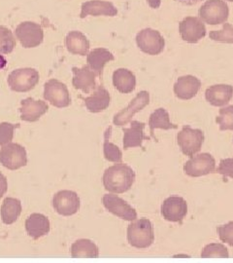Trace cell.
I'll return each instance as SVG.
<instances>
[{
	"mask_svg": "<svg viewBox=\"0 0 233 263\" xmlns=\"http://www.w3.org/2000/svg\"><path fill=\"white\" fill-rule=\"evenodd\" d=\"M7 189H8L7 179L2 173H0V198L5 195V193L7 192Z\"/></svg>",
	"mask_w": 233,
	"mask_h": 263,
	"instance_id": "38",
	"label": "cell"
},
{
	"mask_svg": "<svg viewBox=\"0 0 233 263\" xmlns=\"http://www.w3.org/2000/svg\"><path fill=\"white\" fill-rule=\"evenodd\" d=\"M184 171L186 176L199 178L216 171V160L210 153H200L186 161Z\"/></svg>",
	"mask_w": 233,
	"mask_h": 263,
	"instance_id": "9",
	"label": "cell"
},
{
	"mask_svg": "<svg viewBox=\"0 0 233 263\" xmlns=\"http://www.w3.org/2000/svg\"><path fill=\"white\" fill-rule=\"evenodd\" d=\"M66 45L68 52L73 55L86 56L90 50V41L81 31H70L66 37Z\"/></svg>",
	"mask_w": 233,
	"mask_h": 263,
	"instance_id": "26",
	"label": "cell"
},
{
	"mask_svg": "<svg viewBox=\"0 0 233 263\" xmlns=\"http://www.w3.org/2000/svg\"><path fill=\"white\" fill-rule=\"evenodd\" d=\"M227 1H230V2H233V0H227Z\"/></svg>",
	"mask_w": 233,
	"mask_h": 263,
	"instance_id": "41",
	"label": "cell"
},
{
	"mask_svg": "<svg viewBox=\"0 0 233 263\" xmlns=\"http://www.w3.org/2000/svg\"><path fill=\"white\" fill-rule=\"evenodd\" d=\"M22 214V203L16 198H6L0 209L1 219L4 224H13Z\"/></svg>",
	"mask_w": 233,
	"mask_h": 263,
	"instance_id": "27",
	"label": "cell"
},
{
	"mask_svg": "<svg viewBox=\"0 0 233 263\" xmlns=\"http://www.w3.org/2000/svg\"><path fill=\"white\" fill-rule=\"evenodd\" d=\"M103 206L113 215L121 219L133 221L137 218V213L134 208L121 197L114 194H105L102 198Z\"/></svg>",
	"mask_w": 233,
	"mask_h": 263,
	"instance_id": "11",
	"label": "cell"
},
{
	"mask_svg": "<svg viewBox=\"0 0 233 263\" xmlns=\"http://www.w3.org/2000/svg\"><path fill=\"white\" fill-rule=\"evenodd\" d=\"M179 31L182 39L190 44L197 43L206 35L204 23L196 17H186L183 20L179 25Z\"/></svg>",
	"mask_w": 233,
	"mask_h": 263,
	"instance_id": "14",
	"label": "cell"
},
{
	"mask_svg": "<svg viewBox=\"0 0 233 263\" xmlns=\"http://www.w3.org/2000/svg\"><path fill=\"white\" fill-rule=\"evenodd\" d=\"M232 97L231 85H213L205 91L206 101L213 106H224L231 101Z\"/></svg>",
	"mask_w": 233,
	"mask_h": 263,
	"instance_id": "20",
	"label": "cell"
},
{
	"mask_svg": "<svg viewBox=\"0 0 233 263\" xmlns=\"http://www.w3.org/2000/svg\"><path fill=\"white\" fill-rule=\"evenodd\" d=\"M177 141L183 154L193 157L201 151L204 142V133L200 129H193L186 125L178 133Z\"/></svg>",
	"mask_w": 233,
	"mask_h": 263,
	"instance_id": "5",
	"label": "cell"
},
{
	"mask_svg": "<svg viewBox=\"0 0 233 263\" xmlns=\"http://www.w3.org/2000/svg\"><path fill=\"white\" fill-rule=\"evenodd\" d=\"M136 43L142 52L151 56L159 55L165 46V41L159 31L150 28L137 33Z\"/></svg>",
	"mask_w": 233,
	"mask_h": 263,
	"instance_id": "7",
	"label": "cell"
},
{
	"mask_svg": "<svg viewBox=\"0 0 233 263\" xmlns=\"http://www.w3.org/2000/svg\"><path fill=\"white\" fill-rule=\"evenodd\" d=\"M216 173L221 174L224 178V181H226L227 178H231L233 179V158L221 160L218 169L216 170Z\"/></svg>",
	"mask_w": 233,
	"mask_h": 263,
	"instance_id": "37",
	"label": "cell"
},
{
	"mask_svg": "<svg viewBox=\"0 0 233 263\" xmlns=\"http://www.w3.org/2000/svg\"><path fill=\"white\" fill-rule=\"evenodd\" d=\"M160 211L165 220L182 223L187 214V204L184 198L171 196L163 201Z\"/></svg>",
	"mask_w": 233,
	"mask_h": 263,
	"instance_id": "13",
	"label": "cell"
},
{
	"mask_svg": "<svg viewBox=\"0 0 233 263\" xmlns=\"http://www.w3.org/2000/svg\"><path fill=\"white\" fill-rule=\"evenodd\" d=\"M128 241L137 249H147L155 241L154 226L148 218H140L128 227Z\"/></svg>",
	"mask_w": 233,
	"mask_h": 263,
	"instance_id": "2",
	"label": "cell"
},
{
	"mask_svg": "<svg viewBox=\"0 0 233 263\" xmlns=\"http://www.w3.org/2000/svg\"><path fill=\"white\" fill-rule=\"evenodd\" d=\"M111 131H112V127H109L104 135V138H105L104 144H103L104 157L109 162L121 163V159H122V153H121V149L116 144L109 141V138L111 136Z\"/></svg>",
	"mask_w": 233,
	"mask_h": 263,
	"instance_id": "30",
	"label": "cell"
},
{
	"mask_svg": "<svg viewBox=\"0 0 233 263\" xmlns=\"http://www.w3.org/2000/svg\"><path fill=\"white\" fill-rule=\"evenodd\" d=\"M87 60H88V66H90L91 69H93L97 76L101 79L104 66L107 63L114 61L115 57L107 49L96 48L88 54Z\"/></svg>",
	"mask_w": 233,
	"mask_h": 263,
	"instance_id": "24",
	"label": "cell"
},
{
	"mask_svg": "<svg viewBox=\"0 0 233 263\" xmlns=\"http://www.w3.org/2000/svg\"><path fill=\"white\" fill-rule=\"evenodd\" d=\"M216 122L220 125L221 131H233V105L221 108L219 116L216 118Z\"/></svg>",
	"mask_w": 233,
	"mask_h": 263,
	"instance_id": "32",
	"label": "cell"
},
{
	"mask_svg": "<svg viewBox=\"0 0 233 263\" xmlns=\"http://www.w3.org/2000/svg\"><path fill=\"white\" fill-rule=\"evenodd\" d=\"M118 14V10L114 4L109 1L103 0H90L84 2L81 6L80 18L84 19L87 16H109L115 17Z\"/></svg>",
	"mask_w": 233,
	"mask_h": 263,
	"instance_id": "17",
	"label": "cell"
},
{
	"mask_svg": "<svg viewBox=\"0 0 233 263\" xmlns=\"http://www.w3.org/2000/svg\"><path fill=\"white\" fill-rule=\"evenodd\" d=\"M87 109L90 112L98 113L105 110L111 102V97L109 92L102 85L97 86L93 95L84 99Z\"/></svg>",
	"mask_w": 233,
	"mask_h": 263,
	"instance_id": "23",
	"label": "cell"
},
{
	"mask_svg": "<svg viewBox=\"0 0 233 263\" xmlns=\"http://www.w3.org/2000/svg\"><path fill=\"white\" fill-rule=\"evenodd\" d=\"M15 34L23 47L27 49L37 47L44 40L43 28L34 22L20 23L16 28Z\"/></svg>",
	"mask_w": 233,
	"mask_h": 263,
	"instance_id": "8",
	"label": "cell"
},
{
	"mask_svg": "<svg viewBox=\"0 0 233 263\" xmlns=\"http://www.w3.org/2000/svg\"><path fill=\"white\" fill-rule=\"evenodd\" d=\"M150 103V95L147 91H141L131 101L129 106L123 108L120 112L114 116L113 122L116 126H123L131 122V119L135 113L139 112Z\"/></svg>",
	"mask_w": 233,
	"mask_h": 263,
	"instance_id": "15",
	"label": "cell"
},
{
	"mask_svg": "<svg viewBox=\"0 0 233 263\" xmlns=\"http://www.w3.org/2000/svg\"><path fill=\"white\" fill-rule=\"evenodd\" d=\"M135 178V173L131 167L119 163L109 167L104 172L103 185L109 192L121 194L132 187Z\"/></svg>",
	"mask_w": 233,
	"mask_h": 263,
	"instance_id": "1",
	"label": "cell"
},
{
	"mask_svg": "<svg viewBox=\"0 0 233 263\" xmlns=\"http://www.w3.org/2000/svg\"><path fill=\"white\" fill-rule=\"evenodd\" d=\"M18 127L8 122L0 123V145H6L10 143L14 138V130Z\"/></svg>",
	"mask_w": 233,
	"mask_h": 263,
	"instance_id": "35",
	"label": "cell"
},
{
	"mask_svg": "<svg viewBox=\"0 0 233 263\" xmlns=\"http://www.w3.org/2000/svg\"><path fill=\"white\" fill-rule=\"evenodd\" d=\"M209 37L218 42L233 44V27L228 23H224V27L221 30L210 31Z\"/></svg>",
	"mask_w": 233,
	"mask_h": 263,
	"instance_id": "33",
	"label": "cell"
},
{
	"mask_svg": "<svg viewBox=\"0 0 233 263\" xmlns=\"http://www.w3.org/2000/svg\"><path fill=\"white\" fill-rule=\"evenodd\" d=\"M72 257H98L99 250L93 241L89 239H80L71 246Z\"/></svg>",
	"mask_w": 233,
	"mask_h": 263,
	"instance_id": "29",
	"label": "cell"
},
{
	"mask_svg": "<svg viewBox=\"0 0 233 263\" xmlns=\"http://www.w3.org/2000/svg\"><path fill=\"white\" fill-rule=\"evenodd\" d=\"M10 89L14 92L26 93L39 82V72L34 68L25 67L13 70L7 79Z\"/></svg>",
	"mask_w": 233,
	"mask_h": 263,
	"instance_id": "4",
	"label": "cell"
},
{
	"mask_svg": "<svg viewBox=\"0 0 233 263\" xmlns=\"http://www.w3.org/2000/svg\"><path fill=\"white\" fill-rule=\"evenodd\" d=\"M217 232L222 242L233 247V221H229L224 226H219L217 228Z\"/></svg>",
	"mask_w": 233,
	"mask_h": 263,
	"instance_id": "36",
	"label": "cell"
},
{
	"mask_svg": "<svg viewBox=\"0 0 233 263\" xmlns=\"http://www.w3.org/2000/svg\"><path fill=\"white\" fill-rule=\"evenodd\" d=\"M201 257H229V253L224 245L212 243L204 247Z\"/></svg>",
	"mask_w": 233,
	"mask_h": 263,
	"instance_id": "34",
	"label": "cell"
},
{
	"mask_svg": "<svg viewBox=\"0 0 233 263\" xmlns=\"http://www.w3.org/2000/svg\"><path fill=\"white\" fill-rule=\"evenodd\" d=\"M199 19L210 26L224 25L229 16L228 5L223 0H207L198 11Z\"/></svg>",
	"mask_w": 233,
	"mask_h": 263,
	"instance_id": "3",
	"label": "cell"
},
{
	"mask_svg": "<svg viewBox=\"0 0 233 263\" xmlns=\"http://www.w3.org/2000/svg\"><path fill=\"white\" fill-rule=\"evenodd\" d=\"M201 88V81L194 76H181L174 85V93L180 100L195 98Z\"/></svg>",
	"mask_w": 233,
	"mask_h": 263,
	"instance_id": "19",
	"label": "cell"
},
{
	"mask_svg": "<svg viewBox=\"0 0 233 263\" xmlns=\"http://www.w3.org/2000/svg\"><path fill=\"white\" fill-rule=\"evenodd\" d=\"M179 3L183 4V5H187V6H192V5H196L197 3H199L202 0H175Z\"/></svg>",
	"mask_w": 233,
	"mask_h": 263,
	"instance_id": "39",
	"label": "cell"
},
{
	"mask_svg": "<svg viewBox=\"0 0 233 263\" xmlns=\"http://www.w3.org/2000/svg\"><path fill=\"white\" fill-rule=\"evenodd\" d=\"M0 164L8 170L19 169L28 164V154L19 143L10 142L0 149Z\"/></svg>",
	"mask_w": 233,
	"mask_h": 263,
	"instance_id": "6",
	"label": "cell"
},
{
	"mask_svg": "<svg viewBox=\"0 0 233 263\" xmlns=\"http://www.w3.org/2000/svg\"><path fill=\"white\" fill-rule=\"evenodd\" d=\"M146 124L140 121H131V128L123 129V148L129 149L131 147H142V142L150 140L144 134Z\"/></svg>",
	"mask_w": 233,
	"mask_h": 263,
	"instance_id": "21",
	"label": "cell"
},
{
	"mask_svg": "<svg viewBox=\"0 0 233 263\" xmlns=\"http://www.w3.org/2000/svg\"><path fill=\"white\" fill-rule=\"evenodd\" d=\"M149 126L151 135L155 141H157V138L155 137V133H154L156 129L171 130V129H177L178 128L177 125L170 122L169 113L164 108L156 109L150 115Z\"/></svg>",
	"mask_w": 233,
	"mask_h": 263,
	"instance_id": "28",
	"label": "cell"
},
{
	"mask_svg": "<svg viewBox=\"0 0 233 263\" xmlns=\"http://www.w3.org/2000/svg\"><path fill=\"white\" fill-rule=\"evenodd\" d=\"M16 47V38L9 28L0 26V54H10Z\"/></svg>",
	"mask_w": 233,
	"mask_h": 263,
	"instance_id": "31",
	"label": "cell"
},
{
	"mask_svg": "<svg viewBox=\"0 0 233 263\" xmlns=\"http://www.w3.org/2000/svg\"><path fill=\"white\" fill-rule=\"evenodd\" d=\"M53 207L61 216H73L80 209V198L71 190L58 191L53 198Z\"/></svg>",
	"mask_w": 233,
	"mask_h": 263,
	"instance_id": "12",
	"label": "cell"
},
{
	"mask_svg": "<svg viewBox=\"0 0 233 263\" xmlns=\"http://www.w3.org/2000/svg\"><path fill=\"white\" fill-rule=\"evenodd\" d=\"M20 118L24 121L35 122L48 111L49 106L43 101H36L32 98L25 99L20 102Z\"/></svg>",
	"mask_w": 233,
	"mask_h": 263,
	"instance_id": "18",
	"label": "cell"
},
{
	"mask_svg": "<svg viewBox=\"0 0 233 263\" xmlns=\"http://www.w3.org/2000/svg\"><path fill=\"white\" fill-rule=\"evenodd\" d=\"M26 230L28 236L34 240L47 235L50 232L51 224L48 217L42 214H31L26 220Z\"/></svg>",
	"mask_w": 233,
	"mask_h": 263,
	"instance_id": "22",
	"label": "cell"
},
{
	"mask_svg": "<svg viewBox=\"0 0 233 263\" xmlns=\"http://www.w3.org/2000/svg\"><path fill=\"white\" fill-rule=\"evenodd\" d=\"M113 85L122 94H130L135 90L136 77L126 68H119L113 73Z\"/></svg>",
	"mask_w": 233,
	"mask_h": 263,
	"instance_id": "25",
	"label": "cell"
},
{
	"mask_svg": "<svg viewBox=\"0 0 233 263\" xmlns=\"http://www.w3.org/2000/svg\"><path fill=\"white\" fill-rule=\"evenodd\" d=\"M73 79L72 84L75 89L82 90L86 94H90L91 92L94 91L97 88L96 83V77L97 74L91 69L89 66H84L82 68L73 67Z\"/></svg>",
	"mask_w": 233,
	"mask_h": 263,
	"instance_id": "16",
	"label": "cell"
},
{
	"mask_svg": "<svg viewBox=\"0 0 233 263\" xmlns=\"http://www.w3.org/2000/svg\"><path fill=\"white\" fill-rule=\"evenodd\" d=\"M44 99L58 108L67 107L71 104V98L66 85L56 79H50L44 86Z\"/></svg>",
	"mask_w": 233,
	"mask_h": 263,
	"instance_id": "10",
	"label": "cell"
},
{
	"mask_svg": "<svg viewBox=\"0 0 233 263\" xmlns=\"http://www.w3.org/2000/svg\"><path fill=\"white\" fill-rule=\"evenodd\" d=\"M150 7L153 9H158L161 4V0H147Z\"/></svg>",
	"mask_w": 233,
	"mask_h": 263,
	"instance_id": "40",
	"label": "cell"
}]
</instances>
